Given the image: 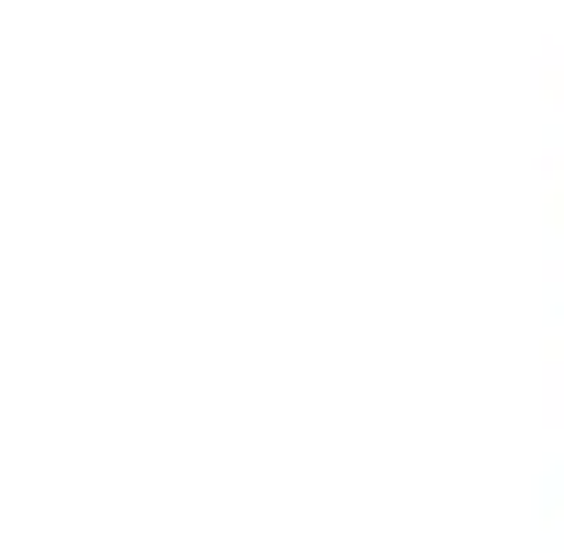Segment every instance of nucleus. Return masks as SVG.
<instances>
[]
</instances>
